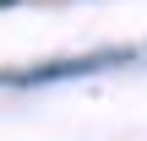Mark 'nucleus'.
<instances>
[{
	"instance_id": "obj_1",
	"label": "nucleus",
	"mask_w": 147,
	"mask_h": 141,
	"mask_svg": "<svg viewBox=\"0 0 147 141\" xmlns=\"http://www.w3.org/2000/svg\"><path fill=\"white\" fill-rule=\"evenodd\" d=\"M0 5H16V0H0Z\"/></svg>"
}]
</instances>
